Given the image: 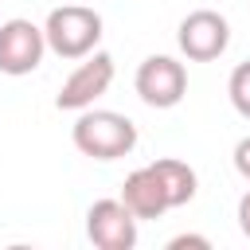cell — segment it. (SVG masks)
<instances>
[{
  "mask_svg": "<svg viewBox=\"0 0 250 250\" xmlns=\"http://www.w3.org/2000/svg\"><path fill=\"white\" fill-rule=\"evenodd\" d=\"M70 137L74 148L94 160H117L137 148V125L117 109H78Z\"/></svg>",
  "mask_w": 250,
  "mask_h": 250,
  "instance_id": "6da1fadb",
  "label": "cell"
},
{
  "mask_svg": "<svg viewBox=\"0 0 250 250\" xmlns=\"http://www.w3.org/2000/svg\"><path fill=\"white\" fill-rule=\"evenodd\" d=\"M43 39H47V51H55L59 59H82L102 43V16L86 4L51 8L43 23Z\"/></svg>",
  "mask_w": 250,
  "mask_h": 250,
  "instance_id": "7a4b0ae2",
  "label": "cell"
},
{
  "mask_svg": "<svg viewBox=\"0 0 250 250\" xmlns=\"http://www.w3.org/2000/svg\"><path fill=\"white\" fill-rule=\"evenodd\" d=\"M133 86H137V98H141L145 105H152V109H172V105H180L184 94H188V70H184V62L172 59V55H148V59L137 66Z\"/></svg>",
  "mask_w": 250,
  "mask_h": 250,
  "instance_id": "3957f363",
  "label": "cell"
},
{
  "mask_svg": "<svg viewBox=\"0 0 250 250\" xmlns=\"http://www.w3.org/2000/svg\"><path fill=\"white\" fill-rule=\"evenodd\" d=\"M113 82V59L105 51H90L82 55V62L70 70V78L59 86L55 94V105L66 109V113H78V109H90Z\"/></svg>",
  "mask_w": 250,
  "mask_h": 250,
  "instance_id": "277c9868",
  "label": "cell"
},
{
  "mask_svg": "<svg viewBox=\"0 0 250 250\" xmlns=\"http://www.w3.org/2000/svg\"><path fill=\"white\" fill-rule=\"evenodd\" d=\"M176 43H180L184 59H191V62H211V59H219V55L230 47V23H227V16H219V12H211V8L188 12V16L180 20Z\"/></svg>",
  "mask_w": 250,
  "mask_h": 250,
  "instance_id": "5b68a950",
  "label": "cell"
},
{
  "mask_svg": "<svg viewBox=\"0 0 250 250\" xmlns=\"http://www.w3.org/2000/svg\"><path fill=\"white\" fill-rule=\"evenodd\" d=\"M43 51H47V39L39 23L23 16L0 23V74H12V78L31 74L43 62Z\"/></svg>",
  "mask_w": 250,
  "mask_h": 250,
  "instance_id": "8992f818",
  "label": "cell"
},
{
  "mask_svg": "<svg viewBox=\"0 0 250 250\" xmlns=\"http://www.w3.org/2000/svg\"><path fill=\"white\" fill-rule=\"evenodd\" d=\"M86 238L98 250H133L137 246V215L121 199H98L86 211Z\"/></svg>",
  "mask_w": 250,
  "mask_h": 250,
  "instance_id": "52a82bcc",
  "label": "cell"
},
{
  "mask_svg": "<svg viewBox=\"0 0 250 250\" xmlns=\"http://www.w3.org/2000/svg\"><path fill=\"white\" fill-rule=\"evenodd\" d=\"M121 203L137 215V223H141V219H160L164 211H172V207H168V195H164V184H160V176L152 172V164H145V168H137V172L125 176V184H121Z\"/></svg>",
  "mask_w": 250,
  "mask_h": 250,
  "instance_id": "ba28073f",
  "label": "cell"
},
{
  "mask_svg": "<svg viewBox=\"0 0 250 250\" xmlns=\"http://www.w3.org/2000/svg\"><path fill=\"white\" fill-rule=\"evenodd\" d=\"M152 172H156V176H160V184H164L168 207H184V203H191V199H195L199 180H195V168H191L188 160L160 156V160H152Z\"/></svg>",
  "mask_w": 250,
  "mask_h": 250,
  "instance_id": "9c48e42d",
  "label": "cell"
},
{
  "mask_svg": "<svg viewBox=\"0 0 250 250\" xmlns=\"http://www.w3.org/2000/svg\"><path fill=\"white\" fill-rule=\"evenodd\" d=\"M227 94H230V105H234L242 117H250V59H246V62H238V66L230 70Z\"/></svg>",
  "mask_w": 250,
  "mask_h": 250,
  "instance_id": "30bf717a",
  "label": "cell"
},
{
  "mask_svg": "<svg viewBox=\"0 0 250 250\" xmlns=\"http://www.w3.org/2000/svg\"><path fill=\"white\" fill-rule=\"evenodd\" d=\"M234 172H238L242 180H250V137H242V141L234 145Z\"/></svg>",
  "mask_w": 250,
  "mask_h": 250,
  "instance_id": "8fae6325",
  "label": "cell"
},
{
  "mask_svg": "<svg viewBox=\"0 0 250 250\" xmlns=\"http://www.w3.org/2000/svg\"><path fill=\"white\" fill-rule=\"evenodd\" d=\"M184 246H199V250H207L211 238H203V234H176V238L168 242V250H184Z\"/></svg>",
  "mask_w": 250,
  "mask_h": 250,
  "instance_id": "7c38bea8",
  "label": "cell"
},
{
  "mask_svg": "<svg viewBox=\"0 0 250 250\" xmlns=\"http://www.w3.org/2000/svg\"><path fill=\"white\" fill-rule=\"evenodd\" d=\"M238 230L250 238V188H246L242 199H238Z\"/></svg>",
  "mask_w": 250,
  "mask_h": 250,
  "instance_id": "4fadbf2b",
  "label": "cell"
}]
</instances>
